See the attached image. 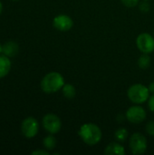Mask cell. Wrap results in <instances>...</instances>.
Here are the masks:
<instances>
[{"instance_id":"obj_1","label":"cell","mask_w":154,"mask_h":155,"mask_svg":"<svg viewBox=\"0 0 154 155\" xmlns=\"http://www.w3.org/2000/svg\"><path fill=\"white\" fill-rule=\"evenodd\" d=\"M78 134L84 143L88 145H95L99 143L103 137V134L99 126L92 123L83 124Z\"/></svg>"},{"instance_id":"obj_2","label":"cell","mask_w":154,"mask_h":155,"mask_svg":"<svg viewBox=\"0 0 154 155\" xmlns=\"http://www.w3.org/2000/svg\"><path fill=\"white\" fill-rule=\"evenodd\" d=\"M64 85V76L57 72H51L44 75L41 81V88L46 94L56 93Z\"/></svg>"},{"instance_id":"obj_3","label":"cell","mask_w":154,"mask_h":155,"mask_svg":"<svg viewBox=\"0 0 154 155\" xmlns=\"http://www.w3.org/2000/svg\"><path fill=\"white\" fill-rule=\"evenodd\" d=\"M150 94L149 88L142 84H135L132 85L127 92L129 100L135 104L145 103L149 99Z\"/></svg>"},{"instance_id":"obj_4","label":"cell","mask_w":154,"mask_h":155,"mask_svg":"<svg viewBox=\"0 0 154 155\" xmlns=\"http://www.w3.org/2000/svg\"><path fill=\"white\" fill-rule=\"evenodd\" d=\"M129 146H130L131 152L133 154L139 155L144 153L147 150L146 137L140 133L133 134L130 138Z\"/></svg>"},{"instance_id":"obj_5","label":"cell","mask_w":154,"mask_h":155,"mask_svg":"<svg viewBox=\"0 0 154 155\" xmlns=\"http://www.w3.org/2000/svg\"><path fill=\"white\" fill-rule=\"evenodd\" d=\"M136 45L143 54H151L154 51V37L148 33H143L138 35Z\"/></svg>"},{"instance_id":"obj_6","label":"cell","mask_w":154,"mask_h":155,"mask_svg":"<svg viewBox=\"0 0 154 155\" xmlns=\"http://www.w3.org/2000/svg\"><path fill=\"white\" fill-rule=\"evenodd\" d=\"M43 126L46 132L51 134H54L61 130L62 123L57 115L54 114H48L43 118Z\"/></svg>"},{"instance_id":"obj_7","label":"cell","mask_w":154,"mask_h":155,"mask_svg":"<svg viewBox=\"0 0 154 155\" xmlns=\"http://www.w3.org/2000/svg\"><path fill=\"white\" fill-rule=\"evenodd\" d=\"M22 134L26 138H33L34 137L39 130V124L35 118L34 117H27L25 119L21 125Z\"/></svg>"},{"instance_id":"obj_8","label":"cell","mask_w":154,"mask_h":155,"mask_svg":"<svg viewBox=\"0 0 154 155\" xmlns=\"http://www.w3.org/2000/svg\"><path fill=\"white\" fill-rule=\"evenodd\" d=\"M126 118L130 123L141 124L146 119V112L142 106L133 105L127 110Z\"/></svg>"},{"instance_id":"obj_9","label":"cell","mask_w":154,"mask_h":155,"mask_svg":"<svg viewBox=\"0 0 154 155\" xmlns=\"http://www.w3.org/2000/svg\"><path fill=\"white\" fill-rule=\"evenodd\" d=\"M53 25L57 30L61 32H66L72 29L74 26V21L67 15H59L54 18Z\"/></svg>"},{"instance_id":"obj_10","label":"cell","mask_w":154,"mask_h":155,"mask_svg":"<svg viewBox=\"0 0 154 155\" xmlns=\"http://www.w3.org/2000/svg\"><path fill=\"white\" fill-rule=\"evenodd\" d=\"M104 153L106 155H124L125 150L124 147L119 143H111L106 146Z\"/></svg>"},{"instance_id":"obj_11","label":"cell","mask_w":154,"mask_h":155,"mask_svg":"<svg viewBox=\"0 0 154 155\" xmlns=\"http://www.w3.org/2000/svg\"><path fill=\"white\" fill-rule=\"evenodd\" d=\"M18 50H19L18 45L15 42L10 41V42L5 43L3 45L2 53L8 57H13V56L16 55V54L18 53Z\"/></svg>"},{"instance_id":"obj_12","label":"cell","mask_w":154,"mask_h":155,"mask_svg":"<svg viewBox=\"0 0 154 155\" xmlns=\"http://www.w3.org/2000/svg\"><path fill=\"white\" fill-rule=\"evenodd\" d=\"M11 69V62L8 56L3 54L0 55V78L5 77L8 74Z\"/></svg>"},{"instance_id":"obj_13","label":"cell","mask_w":154,"mask_h":155,"mask_svg":"<svg viewBox=\"0 0 154 155\" xmlns=\"http://www.w3.org/2000/svg\"><path fill=\"white\" fill-rule=\"evenodd\" d=\"M63 94L66 99H74L76 94L75 87L71 84H64V85L62 88Z\"/></svg>"},{"instance_id":"obj_14","label":"cell","mask_w":154,"mask_h":155,"mask_svg":"<svg viewBox=\"0 0 154 155\" xmlns=\"http://www.w3.org/2000/svg\"><path fill=\"white\" fill-rule=\"evenodd\" d=\"M138 65L140 68L146 70L151 65V57L149 54H143L138 59Z\"/></svg>"},{"instance_id":"obj_15","label":"cell","mask_w":154,"mask_h":155,"mask_svg":"<svg viewBox=\"0 0 154 155\" xmlns=\"http://www.w3.org/2000/svg\"><path fill=\"white\" fill-rule=\"evenodd\" d=\"M44 146L45 147V149L47 150H54L56 146V139L51 134L46 136L44 141H43Z\"/></svg>"},{"instance_id":"obj_16","label":"cell","mask_w":154,"mask_h":155,"mask_svg":"<svg viewBox=\"0 0 154 155\" xmlns=\"http://www.w3.org/2000/svg\"><path fill=\"white\" fill-rule=\"evenodd\" d=\"M128 135H129V133L125 128H120L114 134L115 139L120 143H123V142L126 141V139L128 138Z\"/></svg>"},{"instance_id":"obj_17","label":"cell","mask_w":154,"mask_h":155,"mask_svg":"<svg viewBox=\"0 0 154 155\" xmlns=\"http://www.w3.org/2000/svg\"><path fill=\"white\" fill-rule=\"evenodd\" d=\"M123 5L127 7H134L139 4V0H121Z\"/></svg>"},{"instance_id":"obj_18","label":"cell","mask_w":154,"mask_h":155,"mask_svg":"<svg viewBox=\"0 0 154 155\" xmlns=\"http://www.w3.org/2000/svg\"><path fill=\"white\" fill-rule=\"evenodd\" d=\"M145 130L148 134H150L151 136H154V121H151L147 124Z\"/></svg>"},{"instance_id":"obj_19","label":"cell","mask_w":154,"mask_h":155,"mask_svg":"<svg viewBox=\"0 0 154 155\" xmlns=\"http://www.w3.org/2000/svg\"><path fill=\"white\" fill-rule=\"evenodd\" d=\"M140 9L143 13H147L150 10V4L147 2V0H144V2L140 4Z\"/></svg>"},{"instance_id":"obj_20","label":"cell","mask_w":154,"mask_h":155,"mask_svg":"<svg viewBox=\"0 0 154 155\" xmlns=\"http://www.w3.org/2000/svg\"><path fill=\"white\" fill-rule=\"evenodd\" d=\"M148 106H149V109L152 113H154V94L149 97V99H148Z\"/></svg>"},{"instance_id":"obj_21","label":"cell","mask_w":154,"mask_h":155,"mask_svg":"<svg viewBox=\"0 0 154 155\" xmlns=\"http://www.w3.org/2000/svg\"><path fill=\"white\" fill-rule=\"evenodd\" d=\"M32 154L33 155H49V153H48L47 151H44V150H36V151L32 152Z\"/></svg>"},{"instance_id":"obj_22","label":"cell","mask_w":154,"mask_h":155,"mask_svg":"<svg viewBox=\"0 0 154 155\" xmlns=\"http://www.w3.org/2000/svg\"><path fill=\"white\" fill-rule=\"evenodd\" d=\"M148 88H149L150 93H151V94H154V81L150 84V85H149V87H148Z\"/></svg>"},{"instance_id":"obj_23","label":"cell","mask_w":154,"mask_h":155,"mask_svg":"<svg viewBox=\"0 0 154 155\" xmlns=\"http://www.w3.org/2000/svg\"><path fill=\"white\" fill-rule=\"evenodd\" d=\"M2 9H3V5H2V3H1V1H0V14H1V12H2Z\"/></svg>"},{"instance_id":"obj_24","label":"cell","mask_w":154,"mask_h":155,"mask_svg":"<svg viewBox=\"0 0 154 155\" xmlns=\"http://www.w3.org/2000/svg\"><path fill=\"white\" fill-rule=\"evenodd\" d=\"M2 50H3V46H2L1 44H0V53H2Z\"/></svg>"},{"instance_id":"obj_25","label":"cell","mask_w":154,"mask_h":155,"mask_svg":"<svg viewBox=\"0 0 154 155\" xmlns=\"http://www.w3.org/2000/svg\"><path fill=\"white\" fill-rule=\"evenodd\" d=\"M15 1H16V0H15Z\"/></svg>"},{"instance_id":"obj_26","label":"cell","mask_w":154,"mask_h":155,"mask_svg":"<svg viewBox=\"0 0 154 155\" xmlns=\"http://www.w3.org/2000/svg\"><path fill=\"white\" fill-rule=\"evenodd\" d=\"M147 1H149V0H147Z\"/></svg>"}]
</instances>
